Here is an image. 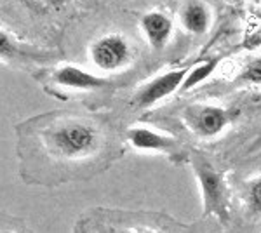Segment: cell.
<instances>
[{"instance_id":"6","label":"cell","mask_w":261,"mask_h":233,"mask_svg":"<svg viewBox=\"0 0 261 233\" xmlns=\"http://www.w3.org/2000/svg\"><path fill=\"white\" fill-rule=\"evenodd\" d=\"M53 80L58 86L71 89V91H94V89H103L110 86V80L94 75L87 70H82L79 66L66 65L58 68L53 73Z\"/></svg>"},{"instance_id":"1","label":"cell","mask_w":261,"mask_h":233,"mask_svg":"<svg viewBox=\"0 0 261 233\" xmlns=\"http://www.w3.org/2000/svg\"><path fill=\"white\" fill-rule=\"evenodd\" d=\"M192 167L202 195L204 216L226 223L230 219V192L225 177L202 155L192 157Z\"/></svg>"},{"instance_id":"2","label":"cell","mask_w":261,"mask_h":233,"mask_svg":"<svg viewBox=\"0 0 261 233\" xmlns=\"http://www.w3.org/2000/svg\"><path fill=\"white\" fill-rule=\"evenodd\" d=\"M47 143L54 153L63 159H82L98 148L99 134L91 124L68 120L49 131Z\"/></svg>"},{"instance_id":"10","label":"cell","mask_w":261,"mask_h":233,"mask_svg":"<svg viewBox=\"0 0 261 233\" xmlns=\"http://www.w3.org/2000/svg\"><path fill=\"white\" fill-rule=\"evenodd\" d=\"M218 65H220V58H211V59H207V61L197 65L195 68H192L188 71L187 79H185V82L179 91H190V89L200 86L204 80H207L214 73V70L218 68Z\"/></svg>"},{"instance_id":"13","label":"cell","mask_w":261,"mask_h":233,"mask_svg":"<svg viewBox=\"0 0 261 233\" xmlns=\"http://www.w3.org/2000/svg\"><path fill=\"white\" fill-rule=\"evenodd\" d=\"M125 233H150V231H125Z\"/></svg>"},{"instance_id":"7","label":"cell","mask_w":261,"mask_h":233,"mask_svg":"<svg viewBox=\"0 0 261 233\" xmlns=\"http://www.w3.org/2000/svg\"><path fill=\"white\" fill-rule=\"evenodd\" d=\"M127 139L133 148L141 151H164L167 155H174L178 150V143L174 138L148 127H130L127 131Z\"/></svg>"},{"instance_id":"11","label":"cell","mask_w":261,"mask_h":233,"mask_svg":"<svg viewBox=\"0 0 261 233\" xmlns=\"http://www.w3.org/2000/svg\"><path fill=\"white\" fill-rule=\"evenodd\" d=\"M246 200L251 213L254 216H261V176L247 183Z\"/></svg>"},{"instance_id":"8","label":"cell","mask_w":261,"mask_h":233,"mask_svg":"<svg viewBox=\"0 0 261 233\" xmlns=\"http://www.w3.org/2000/svg\"><path fill=\"white\" fill-rule=\"evenodd\" d=\"M140 27L153 49H162L172 35V19L161 11H150L141 18Z\"/></svg>"},{"instance_id":"5","label":"cell","mask_w":261,"mask_h":233,"mask_svg":"<svg viewBox=\"0 0 261 233\" xmlns=\"http://www.w3.org/2000/svg\"><path fill=\"white\" fill-rule=\"evenodd\" d=\"M190 68H176L166 73L159 75L153 80L146 82L145 86H141L134 92L133 103L138 108H150L155 103H159L164 97L171 96L174 91H178L183 86L185 79H187Z\"/></svg>"},{"instance_id":"3","label":"cell","mask_w":261,"mask_h":233,"mask_svg":"<svg viewBox=\"0 0 261 233\" xmlns=\"http://www.w3.org/2000/svg\"><path fill=\"white\" fill-rule=\"evenodd\" d=\"M91 61L101 71H117L127 66L133 58L129 42L119 33H108L99 37L89 49Z\"/></svg>"},{"instance_id":"4","label":"cell","mask_w":261,"mask_h":233,"mask_svg":"<svg viewBox=\"0 0 261 233\" xmlns=\"http://www.w3.org/2000/svg\"><path fill=\"white\" fill-rule=\"evenodd\" d=\"M230 112L214 105H192L183 110V120L200 138H214L230 124Z\"/></svg>"},{"instance_id":"9","label":"cell","mask_w":261,"mask_h":233,"mask_svg":"<svg viewBox=\"0 0 261 233\" xmlns=\"http://www.w3.org/2000/svg\"><path fill=\"white\" fill-rule=\"evenodd\" d=\"M181 27L193 35H204L211 23V12L202 2H187L179 11Z\"/></svg>"},{"instance_id":"12","label":"cell","mask_w":261,"mask_h":233,"mask_svg":"<svg viewBox=\"0 0 261 233\" xmlns=\"http://www.w3.org/2000/svg\"><path fill=\"white\" fill-rule=\"evenodd\" d=\"M239 82L261 84V56L254 58L252 61H249L244 66V70L239 75Z\"/></svg>"}]
</instances>
